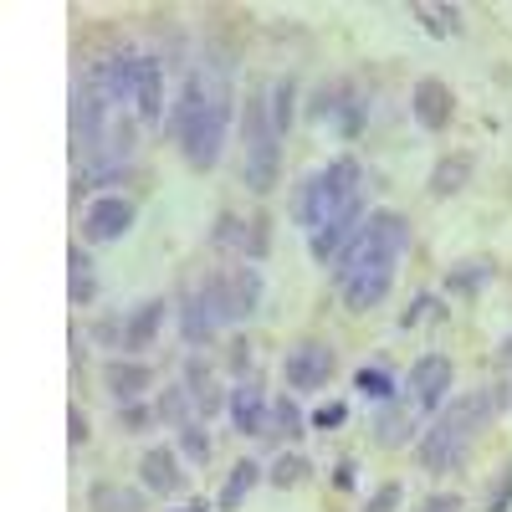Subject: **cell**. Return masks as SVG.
Wrapping results in <instances>:
<instances>
[{
  "label": "cell",
  "mask_w": 512,
  "mask_h": 512,
  "mask_svg": "<svg viewBox=\"0 0 512 512\" xmlns=\"http://www.w3.org/2000/svg\"><path fill=\"white\" fill-rule=\"evenodd\" d=\"M410 246V226L405 216H395V210H374V216L364 221L359 241L338 256V292H344V303L354 313H369L384 303V292H390L395 282V267H400V256Z\"/></svg>",
  "instance_id": "obj_1"
},
{
  "label": "cell",
  "mask_w": 512,
  "mask_h": 512,
  "mask_svg": "<svg viewBox=\"0 0 512 512\" xmlns=\"http://www.w3.org/2000/svg\"><path fill=\"white\" fill-rule=\"evenodd\" d=\"M169 128H175V144L195 169H216V159L226 149V134H231V82H226L221 62L195 67L185 77V93L175 103Z\"/></svg>",
  "instance_id": "obj_2"
},
{
  "label": "cell",
  "mask_w": 512,
  "mask_h": 512,
  "mask_svg": "<svg viewBox=\"0 0 512 512\" xmlns=\"http://www.w3.org/2000/svg\"><path fill=\"white\" fill-rule=\"evenodd\" d=\"M502 410V395L497 390H477V395H461V400H446L441 415L431 420V431L420 436V466L425 472H456L472 451L477 431L492 425V415Z\"/></svg>",
  "instance_id": "obj_3"
},
{
  "label": "cell",
  "mask_w": 512,
  "mask_h": 512,
  "mask_svg": "<svg viewBox=\"0 0 512 512\" xmlns=\"http://www.w3.org/2000/svg\"><path fill=\"white\" fill-rule=\"evenodd\" d=\"M354 200H364V169H359L354 154H338L333 164L313 169V175L297 185L292 216H297V226H303L308 236H318V231L338 216V210L354 205Z\"/></svg>",
  "instance_id": "obj_4"
},
{
  "label": "cell",
  "mask_w": 512,
  "mask_h": 512,
  "mask_svg": "<svg viewBox=\"0 0 512 512\" xmlns=\"http://www.w3.org/2000/svg\"><path fill=\"white\" fill-rule=\"evenodd\" d=\"M241 154H246V185L256 195H267L277 185V169H282V139L272 128V113H267V93H251L246 113H241Z\"/></svg>",
  "instance_id": "obj_5"
},
{
  "label": "cell",
  "mask_w": 512,
  "mask_h": 512,
  "mask_svg": "<svg viewBox=\"0 0 512 512\" xmlns=\"http://www.w3.org/2000/svg\"><path fill=\"white\" fill-rule=\"evenodd\" d=\"M226 323H236V313H231V282H226V272H210L190 292V303H185V338H190V344H210Z\"/></svg>",
  "instance_id": "obj_6"
},
{
  "label": "cell",
  "mask_w": 512,
  "mask_h": 512,
  "mask_svg": "<svg viewBox=\"0 0 512 512\" xmlns=\"http://www.w3.org/2000/svg\"><path fill=\"white\" fill-rule=\"evenodd\" d=\"M108 108L113 98L98 88V77H82L72 93V149L82 159H98V149L108 144Z\"/></svg>",
  "instance_id": "obj_7"
},
{
  "label": "cell",
  "mask_w": 512,
  "mask_h": 512,
  "mask_svg": "<svg viewBox=\"0 0 512 512\" xmlns=\"http://www.w3.org/2000/svg\"><path fill=\"white\" fill-rule=\"evenodd\" d=\"M451 379H456V364H451L446 354H420V359L410 364L405 390L415 395L420 410H436V415H441V405L451 400Z\"/></svg>",
  "instance_id": "obj_8"
},
{
  "label": "cell",
  "mask_w": 512,
  "mask_h": 512,
  "mask_svg": "<svg viewBox=\"0 0 512 512\" xmlns=\"http://www.w3.org/2000/svg\"><path fill=\"white\" fill-rule=\"evenodd\" d=\"M333 369H338V359H333L328 344H318V338H303V344H292L287 359H282V374H287L292 390H323V384L333 379Z\"/></svg>",
  "instance_id": "obj_9"
},
{
  "label": "cell",
  "mask_w": 512,
  "mask_h": 512,
  "mask_svg": "<svg viewBox=\"0 0 512 512\" xmlns=\"http://www.w3.org/2000/svg\"><path fill=\"white\" fill-rule=\"evenodd\" d=\"M267 410H272V400L262 390V379H241L231 390V400H226V415L236 425V436H267Z\"/></svg>",
  "instance_id": "obj_10"
},
{
  "label": "cell",
  "mask_w": 512,
  "mask_h": 512,
  "mask_svg": "<svg viewBox=\"0 0 512 512\" xmlns=\"http://www.w3.org/2000/svg\"><path fill=\"white\" fill-rule=\"evenodd\" d=\"M134 200H123V195H103L88 205V216H82V236L88 241H118L128 236V226H134Z\"/></svg>",
  "instance_id": "obj_11"
},
{
  "label": "cell",
  "mask_w": 512,
  "mask_h": 512,
  "mask_svg": "<svg viewBox=\"0 0 512 512\" xmlns=\"http://www.w3.org/2000/svg\"><path fill=\"white\" fill-rule=\"evenodd\" d=\"M410 113H415V123L425 128V134H441V128L451 123V113H456V98H451V88L441 77H420L415 93H410Z\"/></svg>",
  "instance_id": "obj_12"
},
{
  "label": "cell",
  "mask_w": 512,
  "mask_h": 512,
  "mask_svg": "<svg viewBox=\"0 0 512 512\" xmlns=\"http://www.w3.org/2000/svg\"><path fill=\"white\" fill-rule=\"evenodd\" d=\"M103 384H108V400H113V405H134L149 384H154V369L139 364V359H108Z\"/></svg>",
  "instance_id": "obj_13"
},
{
  "label": "cell",
  "mask_w": 512,
  "mask_h": 512,
  "mask_svg": "<svg viewBox=\"0 0 512 512\" xmlns=\"http://www.w3.org/2000/svg\"><path fill=\"white\" fill-rule=\"evenodd\" d=\"M134 113L144 123L164 118V72H159V57H144V52L134 62Z\"/></svg>",
  "instance_id": "obj_14"
},
{
  "label": "cell",
  "mask_w": 512,
  "mask_h": 512,
  "mask_svg": "<svg viewBox=\"0 0 512 512\" xmlns=\"http://www.w3.org/2000/svg\"><path fill=\"white\" fill-rule=\"evenodd\" d=\"M139 482H144V492H154V497L180 492V487H185V472H180L175 451H164V446L144 451V456H139Z\"/></svg>",
  "instance_id": "obj_15"
},
{
  "label": "cell",
  "mask_w": 512,
  "mask_h": 512,
  "mask_svg": "<svg viewBox=\"0 0 512 512\" xmlns=\"http://www.w3.org/2000/svg\"><path fill=\"white\" fill-rule=\"evenodd\" d=\"M226 282H231V313H236V323L262 308V272H256V262H236L226 272Z\"/></svg>",
  "instance_id": "obj_16"
},
{
  "label": "cell",
  "mask_w": 512,
  "mask_h": 512,
  "mask_svg": "<svg viewBox=\"0 0 512 512\" xmlns=\"http://www.w3.org/2000/svg\"><path fill=\"white\" fill-rule=\"evenodd\" d=\"M472 175H477V159L472 154H446L431 169V195H461L466 185H472Z\"/></svg>",
  "instance_id": "obj_17"
},
{
  "label": "cell",
  "mask_w": 512,
  "mask_h": 512,
  "mask_svg": "<svg viewBox=\"0 0 512 512\" xmlns=\"http://www.w3.org/2000/svg\"><path fill=\"white\" fill-rule=\"evenodd\" d=\"M159 328H164V303H159V297H149V303H139L134 313H128V323H123V349H149Z\"/></svg>",
  "instance_id": "obj_18"
},
{
  "label": "cell",
  "mask_w": 512,
  "mask_h": 512,
  "mask_svg": "<svg viewBox=\"0 0 512 512\" xmlns=\"http://www.w3.org/2000/svg\"><path fill=\"white\" fill-rule=\"evenodd\" d=\"M374 441L379 446H405V441H415V415L410 410H400L395 400H384L379 405V415H374Z\"/></svg>",
  "instance_id": "obj_19"
},
{
  "label": "cell",
  "mask_w": 512,
  "mask_h": 512,
  "mask_svg": "<svg viewBox=\"0 0 512 512\" xmlns=\"http://www.w3.org/2000/svg\"><path fill=\"white\" fill-rule=\"evenodd\" d=\"M256 477H262V466L256 461H236V472L226 477V487H221V497H216V507L221 512H236L246 497H251V487H256Z\"/></svg>",
  "instance_id": "obj_20"
},
{
  "label": "cell",
  "mask_w": 512,
  "mask_h": 512,
  "mask_svg": "<svg viewBox=\"0 0 512 512\" xmlns=\"http://www.w3.org/2000/svg\"><path fill=\"white\" fill-rule=\"evenodd\" d=\"M267 436H277V441H297V436H303V410L292 405V395H277V400H272V410H267Z\"/></svg>",
  "instance_id": "obj_21"
},
{
  "label": "cell",
  "mask_w": 512,
  "mask_h": 512,
  "mask_svg": "<svg viewBox=\"0 0 512 512\" xmlns=\"http://www.w3.org/2000/svg\"><path fill=\"white\" fill-rule=\"evenodd\" d=\"M67 267H72V303H77V308H88L93 297H98V277H93V262H88V251H82V246H72Z\"/></svg>",
  "instance_id": "obj_22"
},
{
  "label": "cell",
  "mask_w": 512,
  "mask_h": 512,
  "mask_svg": "<svg viewBox=\"0 0 512 512\" xmlns=\"http://www.w3.org/2000/svg\"><path fill=\"white\" fill-rule=\"evenodd\" d=\"M144 492H128V487H113V482H98L93 487V512H144Z\"/></svg>",
  "instance_id": "obj_23"
},
{
  "label": "cell",
  "mask_w": 512,
  "mask_h": 512,
  "mask_svg": "<svg viewBox=\"0 0 512 512\" xmlns=\"http://www.w3.org/2000/svg\"><path fill=\"white\" fill-rule=\"evenodd\" d=\"M292 98H297V82L292 77H277V88H267V113H272L277 139H287V128H292Z\"/></svg>",
  "instance_id": "obj_24"
},
{
  "label": "cell",
  "mask_w": 512,
  "mask_h": 512,
  "mask_svg": "<svg viewBox=\"0 0 512 512\" xmlns=\"http://www.w3.org/2000/svg\"><path fill=\"white\" fill-rule=\"evenodd\" d=\"M185 390L195 395L200 415H210V410L221 405V395H216V384H210V369H205L200 359H190V364H185Z\"/></svg>",
  "instance_id": "obj_25"
},
{
  "label": "cell",
  "mask_w": 512,
  "mask_h": 512,
  "mask_svg": "<svg viewBox=\"0 0 512 512\" xmlns=\"http://www.w3.org/2000/svg\"><path fill=\"white\" fill-rule=\"evenodd\" d=\"M487 282H492V262H461V267L446 277V287H451V292H466V297L482 292Z\"/></svg>",
  "instance_id": "obj_26"
},
{
  "label": "cell",
  "mask_w": 512,
  "mask_h": 512,
  "mask_svg": "<svg viewBox=\"0 0 512 512\" xmlns=\"http://www.w3.org/2000/svg\"><path fill=\"white\" fill-rule=\"evenodd\" d=\"M190 390L185 384H175V390H164V400L154 405V420H175V425H190Z\"/></svg>",
  "instance_id": "obj_27"
},
{
  "label": "cell",
  "mask_w": 512,
  "mask_h": 512,
  "mask_svg": "<svg viewBox=\"0 0 512 512\" xmlns=\"http://www.w3.org/2000/svg\"><path fill=\"white\" fill-rule=\"evenodd\" d=\"M308 472H313V461L292 451V456H282V461L272 466V482H277V487H297V482H308Z\"/></svg>",
  "instance_id": "obj_28"
},
{
  "label": "cell",
  "mask_w": 512,
  "mask_h": 512,
  "mask_svg": "<svg viewBox=\"0 0 512 512\" xmlns=\"http://www.w3.org/2000/svg\"><path fill=\"white\" fill-rule=\"evenodd\" d=\"M354 384H359V390H364L369 400H379V405H384V400H395V379L384 374V369H359V374H354Z\"/></svg>",
  "instance_id": "obj_29"
},
{
  "label": "cell",
  "mask_w": 512,
  "mask_h": 512,
  "mask_svg": "<svg viewBox=\"0 0 512 512\" xmlns=\"http://www.w3.org/2000/svg\"><path fill=\"white\" fill-rule=\"evenodd\" d=\"M180 451H185L190 461H210V436H205V425H200V420L180 425Z\"/></svg>",
  "instance_id": "obj_30"
},
{
  "label": "cell",
  "mask_w": 512,
  "mask_h": 512,
  "mask_svg": "<svg viewBox=\"0 0 512 512\" xmlns=\"http://www.w3.org/2000/svg\"><path fill=\"white\" fill-rule=\"evenodd\" d=\"M246 241H251V221H236V216H221L216 221V246H226V251L236 246L241 251Z\"/></svg>",
  "instance_id": "obj_31"
},
{
  "label": "cell",
  "mask_w": 512,
  "mask_h": 512,
  "mask_svg": "<svg viewBox=\"0 0 512 512\" xmlns=\"http://www.w3.org/2000/svg\"><path fill=\"white\" fill-rule=\"evenodd\" d=\"M333 123H338V134H344V139H354L359 128H364V103L359 98H344V103H338V113H333Z\"/></svg>",
  "instance_id": "obj_32"
},
{
  "label": "cell",
  "mask_w": 512,
  "mask_h": 512,
  "mask_svg": "<svg viewBox=\"0 0 512 512\" xmlns=\"http://www.w3.org/2000/svg\"><path fill=\"white\" fill-rule=\"evenodd\" d=\"M415 16L425 21V31H431V36H451L456 31V6H441V11L436 6H420Z\"/></svg>",
  "instance_id": "obj_33"
},
{
  "label": "cell",
  "mask_w": 512,
  "mask_h": 512,
  "mask_svg": "<svg viewBox=\"0 0 512 512\" xmlns=\"http://www.w3.org/2000/svg\"><path fill=\"white\" fill-rule=\"evenodd\" d=\"M400 497H405V492H400V482H384V487L364 502V512H395V507H400Z\"/></svg>",
  "instance_id": "obj_34"
},
{
  "label": "cell",
  "mask_w": 512,
  "mask_h": 512,
  "mask_svg": "<svg viewBox=\"0 0 512 512\" xmlns=\"http://www.w3.org/2000/svg\"><path fill=\"white\" fill-rule=\"evenodd\" d=\"M512 507V461L502 466V477H497V492L487 497V512H507Z\"/></svg>",
  "instance_id": "obj_35"
},
{
  "label": "cell",
  "mask_w": 512,
  "mask_h": 512,
  "mask_svg": "<svg viewBox=\"0 0 512 512\" xmlns=\"http://www.w3.org/2000/svg\"><path fill=\"white\" fill-rule=\"evenodd\" d=\"M344 420H349V405H338V400L313 410V425H318V431H333V425H344Z\"/></svg>",
  "instance_id": "obj_36"
},
{
  "label": "cell",
  "mask_w": 512,
  "mask_h": 512,
  "mask_svg": "<svg viewBox=\"0 0 512 512\" xmlns=\"http://www.w3.org/2000/svg\"><path fill=\"white\" fill-rule=\"evenodd\" d=\"M67 431H72V446L88 441V415H82V405H72V415H67Z\"/></svg>",
  "instance_id": "obj_37"
},
{
  "label": "cell",
  "mask_w": 512,
  "mask_h": 512,
  "mask_svg": "<svg viewBox=\"0 0 512 512\" xmlns=\"http://www.w3.org/2000/svg\"><path fill=\"white\" fill-rule=\"evenodd\" d=\"M425 313H436V297H415V308H410V313L400 318V328H415V323H420Z\"/></svg>",
  "instance_id": "obj_38"
},
{
  "label": "cell",
  "mask_w": 512,
  "mask_h": 512,
  "mask_svg": "<svg viewBox=\"0 0 512 512\" xmlns=\"http://www.w3.org/2000/svg\"><path fill=\"white\" fill-rule=\"evenodd\" d=\"M123 425H134V431H139V425H149V410L144 405H123Z\"/></svg>",
  "instance_id": "obj_39"
},
{
  "label": "cell",
  "mask_w": 512,
  "mask_h": 512,
  "mask_svg": "<svg viewBox=\"0 0 512 512\" xmlns=\"http://www.w3.org/2000/svg\"><path fill=\"white\" fill-rule=\"evenodd\" d=\"M251 364V344L246 338H236V349H231V369H246Z\"/></svg>",
  "instance_id": "obj_40"
},
{
  "label": "cell",
  "mask_w": 512,
  "mask_h": 512,
  "mask_svg": "<svg viewBox=\"0 0 512 512\" xmlns=\"http://www.w3.org/2000/svg\"><path fill=\"white\" fill-rule=\"evenodd\" d=\"M456 507H461V497H451V492H446V497H431V502H425V512H456Z\"/></svg>",
  "instance_id": "obj_41"
},
{
  "label": "cell",
  "mask_w": 512,
  "mask_h": 512,
  "mask_svg": "<svg viewBox=\"0 0 512 512\" xmlns=\"http://www.w3.org/2000/svg\"><path fill=\"white\" fill-rule=\"evenodd\" d=\"M338 487H354V461H338V477H333Z\"/></svg>",
  "instance_id": "obj_42"
},
{
  "label": "cell",
  "mask_w": 512,
  "mask_h": 512,
  "mask_svg": "<svg viewBox=\"0 0 512 512\" xmlns=\"http://www.w3.org/2000/svg\"><path fill=\"white\" fill-rule=\"evenodd\" d=\"M502 359H507V364H512V333H507V338H502Z\"/></svg>",
  "instance_id": "obj_43"
},
{
  "label": "cell",
  "mask_w": 512,
  "mask_h": 512,
  "mask_svg": "<svg viewBox=\"0 0 512 512\" xmlns=\"http://www.w3.org/2000/svg\"><path fill=\"white\" fill-rule=\"evenodd\" d=\"M175 512H210L205 502H190V507H175Z\"/></svg>",
  "instance_id": "obj_44"
}]
</instances>
